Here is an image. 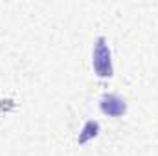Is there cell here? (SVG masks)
Here are the masks:
<instances>
[{
	"instance_id": "obj_1",
	"label": "cell",
	"mask_w": 158,
	"mask_h": 156,
	"mask_svg": "<svg viewBox=\"0 0 158 156\" xmlns=\"http://www.w3.org/2000/svg\"><path fill=\"white\" fill-rule=\"evenodd\" d=\"M94 70L101 77L112 76V63H110V50L105 44V39H98L94 48Z\"/></svg>"
},
{
	"instance_id": "obj_3",
	"label": "cell",
	"mask_w": 158,
	"mask_h": 156,
	"mask_svg": "<svg viewBox=\"0 0 158 156\" xmlns=\"http://www.w3.org/2000/svg\"><path fill=\"white\" fill-rule=\"evenodd\" d=\"M92 129H98V123H96V121H88V123H86V127H85V134L79 136V143H85L88 138L96 136V132H92Z\"/></svg>"
},
{
	"instance_id": "obj_2",
	"label": "cell",
	"mask_w": 158,
	"mask_h": 156,
	"mask_svg": "<svg viewBox=\"0 0 158 156\" xmlns=\"http://www.w3.org/2000/svg\"><path fill=\"white\" fill-rule=\"evenodd\" d=\"M101 110L109 116L118 117L125 112V101L118 96H114V94H109L101 99Z\"/></svg>"
}]
</instances>
